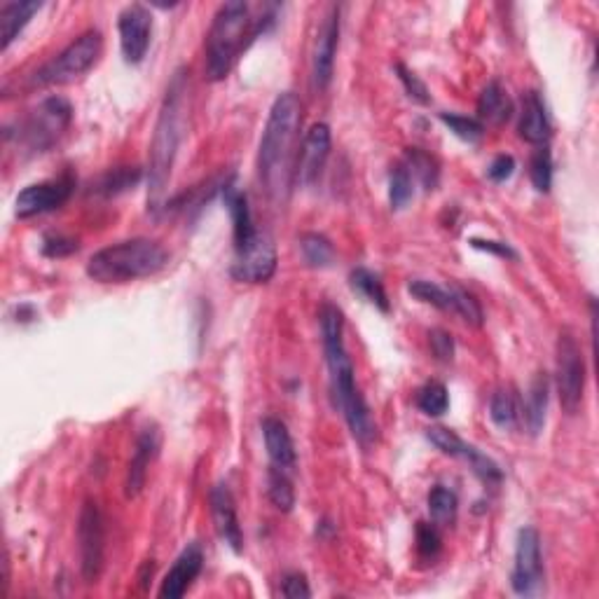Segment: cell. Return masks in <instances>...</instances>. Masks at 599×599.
Wrapping results in <instances>:
<instances>
[{
	"label": "cell",
	"mask_w": 599,
	"mask_h": 599,
	"mask_svg": "<svg viewBox=\"0 0 599 599\" xmlns=\"http://www.w3.org/2000/svg\"><path fill=\"white\" fill-rule=\"evenodd\" d=\"M162 447V436L157 426H148V429L141 431V436L136 438V447L132 454V461H129L127 468V478H125V494L127 499H136L143 492L148 480V471L150 464L157 459Z\"/></svg>",
	"instance_id": "17"
},
{
	"label": "cell",
	"mask_w": 599,
	"mask_h": 599,
	"mask_svg": "<svg viewBox=\"0 0 599 599\" xmlns=\"http://www.w3.org/2000/svg\"><path fill=\"white\" fill-rule=\"evenodd\" d=\"M321 323V342L323 354H326L328 380H330V398H333L335 410L342 412L344 422H347L351 436L361 447H373L380 436L373 410L361 389L356 384V370L351 363V356L344 344V314L342 309L326 302L319 312Z\"/></svg>",
	"instance_id": "1"
},
{
	"label": "cell",
	"mask_w": 599,
	"mask_h": 599,
	"mask_svg": "<svg viewBox=\"0 0 599 599\" xmlns=\"http://www.w3.org/2000/svg\"><path fill=\"white\" fill-rule=\"evenodd\" d=\"M457 459L466 461L468 468H471V471L478 475L485 485H501V480H504V471H501V466L497 464V461H494L492 457H487L485 452H480L478 447L471 443H464Z\"/></svg>",
	"instance_id": "30"
},
{
	"label": "cell",
	"mask_w": 599,
	"mask_h": 599,
	"mask_svg": "<svg viewBox=\"0 0 599 599\" xmlns=\"http://www.w3.org/2000/svg\"><path fill=\"white\" fill-rule=\"evenodd\" d=\"M518 134L522 141L532 143V146H548L550 136H553L546 103H543L541 94L534 92V89L522 94Z\"/></svg>",
	"instance_id": "20"
},
{
	"label": "cell",
	"mask_w": 599,
	"mask_h": 599,
	"mask_svg": "<svg viewBox=\"0 0 599 599\" xmlns=\"http://www.w3.org/2000/svg\"><path fill=\"white\" fill-rule=\"evenodd\" d=\"M267 22H272V17L251 19V8L244 0H230V3L220 5L216 15H213L211 29L206 33V80H225L234 68V61L246 50L249 40H256Z\"/></svg>",
	"instance_id": "4"
},
{
	"label": "cell",
	"mask_w": 599,
	"mask_h": 599,
	"mask_svg": "<svg viewBox=\"0 0 599 599\" xmlns=\"http://www.w3.org/2000/svg\"><path fill=\"white\" fill-rule=\"evenodd\" d=\"M330 127L326 122H316L302 141L298 164H295V178L302 185H314L323 174L330 155Z\"/></svg>",
	"instance_id": "15"
},
{
	"label": "cell",
	"mask_w": 599,
	"mask_h": 599,
	"mask_svg": "<svg viewBox=\"0 0 599 599\" xmlns=\"http://www.w3.org/2000/svg\"><path fill=\"white\" fill-rule=\"evenodd\" d=\"M277 272V249L270 234L260 232L253 242L242 251H234V263L230 277L242 284H265Z\"/></svg>",
	"instance_id": "12"
},
{
	"label": "cell",
	"mask_w": 599,
	"mask_h": 599,
	"mask_svg": "<svg viewBox=\"0 0 599 599\" xmlns=\"http://www.w3.org/2000/svg\"><path fill=\"white\" fill-rule=\"evenodd\" d=\"M415 197V178L401 160L389 171V204L394 211L405 209Z\"/></svg>",
	"instance_id": "34"
},
{
	"label": "cell",
	"mask_w": 599,
	"mask_h": 599,
	"mask_svg": "<svg viewBox=\"0 0 599 599\" xmlns=\"http://www.w3.org/2000/svg\"><path fill=\"white\" fill-rule=\"evenodd\" d=\"M450 295H452V314L461 316V321L468 323V326L483 328L485 312H483V305H480V300L461 286H450Z\"/></svg>",
	"instance_id": "36"
},
{
	"label": "cell",
	"mask_w": 599,
	"mask_h": 599,
	"mask_svg": "<svg viewBox=\"0 0 599 599\" xmlns=\"http://www.w3.org/2000/svg\"><path fill=\"white\" fill-rule=\"evenodd\" d=\"M73 122V106L64 96H50L19 125L17 141L31 153H45L57 143Z\"/></svg>",
	"instance_id": "7"
},
{
	"label": "cell",
	"mask_w": 599,
	"mask_h": 599,
	"mask_svg": "<svg viewBox=\"0 0 599 599\" xmlns=\"http://www.w3.org/2000/svg\"><path fill=\"white\" fill-rule=\"evenodd\" d=\"M408 293L419 302H424V305L440 309V312H452L450 286H440L436 281L426 279H412L408 284Z\"/></svg>",
	"instance_id": "35"
},
{
	"label": "cell",
	"mask_w": 599,
	"mask_h": 599,
	"mask_svg": "<svg viewBox=\"0 0 599 599\" xmlns=\"http://www.w3.org/2000/svg\"><path fill=\"white\" fill-rule=\"evenodd\" d=\"M103 52V36L101 31L89 29L75 38L66 50H61L57 57L40 66L31 75V87H52V85H68V82L80 80L82 75L92 71L96 61Z\"/></svg>",
	"instance_id": "6"
},
{
	"label": "cell",
	"mask_w": 599,
	"mask_h": 599,
	"mask_svg": "<svg viewBox=\"0 0 599 599\" xmlns=\"http://www.w3.org/2000/svg\"><path fill=\"white\" fill-rule=\"evenodd\" d=\"M349 286L354 288V293L361 295V298H366L370 305H375L377 309H380V312L387 314L391 309L387 288H384L382 279L377 277L375 272L366 270V267H356V270H351Z\"/></svg>",
	"instance_id": "25"
},
{
	"label": "cell",
	"mask_w": 599,
	"mask_h": 599,
	"mask_svg": "<svg viewBox=\"0 0 599 599\" xmlns=\"http://www.w3.org/2000/svg\"><path fill=\"white\" fill-rule=\"evenodd\" d=\"M415 405L426 417H443L447 408H450V394H447V387L438 380H429L417 389Z\"/></svg>",
	"instance_id": "33"
},
{
	"label": "cell",
	"mask_w": 599,
	"mask_h": 599,
	"mask_svg": "<svg viewBox=\"0 0 599 599\" xmlns=\"http://www.w3.org/2000/svg\"><path fill=\"white\" fill-rule=\"evenodd\" d=\"M78 550H80V571L87 583L99 581L106 560V527L103 515L94 499L82 504L78 518Z\"/></svg>",
	"instance_id": "9"
},
{
	"label": "cell",
	"mask_w": 599,
	"mask_h": 599,
	"mask_svg": "<svg viewBox=\"0 0 599 599\" xmlns=\"http://www.w3.org/2000/svg\"><path fill=\"white\" fill-rule=\"evenodd\" d=\"M75 192V178L71 174H61L57 178L26 185L15 199V216L19 220L43 216L64 206Z\"/></svg>",
	"instance_id": "11"
},
{
	"label": "cell",
	"mask_w": 599,
	"mask_h": 599,
	"mask_svg": "<svg viewBox=\"0 0 599 599\" xmlns=\"http://www.w3.org/2000/svg\"><path fill=\"white\" fill-rule=\"evenodd\" d=\"M394 71H396V75H398V80H401V85H403V89H405V94H408L412 101L422 103V106H426V103H431L429 87H426L424 82L419 80V75H417V73H412L408 66L401 64V61H398V64L394 66Z\"/></svg>",
	"instance_id": "40"
},
{
	"label": "cell",
	"mask_w": 599,
	"mask_h": 599,
	"mask_svg": "<svg viewBox=\"0 0 599 599\" xmlns=\"http://www.w3.org/2000/svg\"><path fill=\"white\" fill-rule=\"evenodd\" d=\"M281 595L288 599H300V597H312V590H309L307 576L300 574V571H293V574L284 576V583H281Z\"/></svg>",
	"instance_id": "45"
},
{
	"label": "cell",
	"mask_w": 599,
	"mask_h": 599,
	"mask_svg": "<svg viewBox=\"0 0 599 599\" xmlns=\"http://www.w3.org/2000/svg\"><path fill=\"white\" fill-rule=\"evenodd\" d=\"M302 125L298 94L284 92L274 99L258 150V178L267 197L284 202L295 178V143Z\"/></svg>",
	"instance_id": "2"
},
{
	"label": "cell",
	"mask_w": 599,
	"mask_h": 599,
	"mask_svg": "<svg viewBox=\"0 0 599 599\" xmlns=\"http://www.w3.org/2000/svg\"><path fill=\"white\" fill-rule=\"evenodd\" d=\"M548 398H550V380L546 373H536V377L529 384L527 398H525V426L532 436H539L546 426V412H548Z\"/></svg>",
	"instance_id": "24"
},
{
	"label": "cell",
	"mask_w": 599,
	"mask_h": 599,
	"mask_svg": "<svg viewBox=\"0 0 599 599\" xmlns=\"http://www.w3.org/2000/svg\"><path fill=\"white\" fill-rule=\"evenodd\" d=\"M143 181V171L139 167H117L103 174L96 183L94 192L101 197H117L122 192L134 190Z\"/></svg>",
	"instance_id": "27"
},
{
	"label": "cell",
	"mask_w": 599,
	"mask_h": 599,
	"mask_svg": "<svg viewBox=\"0 0 599 599\" xmlns=\"http://www.w3.org/2000/svg\"><path fill=\"white\" fill-rule=\"evenodd\" d=\"M43 3L38 0H10L0 8V50H8L15 43L33 17L38 15Z\"/></svg>",
	"instance_id": "23"
},
{
	"label": "cell",
	"mask_w": 599,
	"mask_h": 599,
	"mask_svg": "<svg viewBox=\"0 0 599 599\" xmlns=\"http://www.w3.org/2000/svg\"><path fill=\"white\" fill-rule=\"evenodd\" d=\"M557 394H560V403L564 412L574 415L583 403L585 391V358L581 344L576 342V337L564 330L557 337Z\"/></svg>",
	"instance_id": "8"
},
{
	"label": "cell",
	"mask_w": 599,
	"mask_h": 599,
	"mask_svg": "<svg viewBox=\"0 0 599 599\" xmlns=\"http://www.w3.org/2000/svg\"><path fill=\"white\" fill-rule=\"evenodd\" d=\"M80 251L78 239L66 237V234H47L43 239V256L47 258H68Z\"/></svg>",
	"instance_id": "42"
},
{
	"label": "cell",
	"mask_w": 599,
	"mask_h": 599,
	"mask_svg": "<svg viewBox=\"0 0 599 599\" xmlns=\"http://www.w3.org/2000/svg\"><path fill=\"white\" fill-rule=\"evenodd\" d=\"M403 162H405V167L410 169V174H412V178H415V183L422 185L426 192L436 190V185L440 181V167H438L436 157L424 153L422 148H408V150H405Z\"/></svg>",
	"instance_id": "26"
},
{
	"label": "cell",
	"mask_w": 599,
	"mask_h": 599,
	"mask_svg": "<svg viewBox=\"0 0 599 599\" xmlns=\"http://www.w3.org/2000/svg\"><path fill=\"white\" fill-rule=\"evenodd\" d=\"M337 45H340V8H330L316 33L312 54V85L316 92H326L333 82Z\"/></svg>",
	"instance_id": "14"
},
{
	"label": "cell",
	"mask_w": 599,
	"mask_h": 599,
	"mask_svg": "<svg viewBox=\"0 0 599 599\" xmlns=\"http://www.w3.org/2000/svg\"><path fill=\"white\" fill-rule=\"evenodd\" d=\"M169 258V251L155 239H127L96 251L87 263V277L99 284H127L167 270Z\"/></svg>",
	"instance_id": "5"
},
{
	"label": "cell",
	"mask_w": 599,
	"mask_h": 599,
	"mask_svg": "<svg viewBox=\"0 0 599 599\" xmlns=\"http://www.w3.org/2000/svg\"><path fill=\"white\" fill-rule=\"evenodd\" d=\"M223 202L232 218L234 251H242L253 242V239L258 237L260 232L256 230V223H253L249 197H246L244 190H239V185L234 183V178L232 181L223 183Z\"/></svg>",
	"instance_id": "19"
},
{
	"label": "cell",
	"mask_w": 599,
	"mask_h": 599,
	"mask_svg": "<svg viewBox=\"0 0 599 599\" xmlns=\"http://www.w3.org/2000/svg\"><path fill=\"white\" fill-rule=\"evenodd\" d=\"M300 251L302 258L309 267L314 270H323V267H330L335 260V246L326 234L321 232H307L300 237Z\"/></svg>",
	"instance_id": "29"
},
{
	"label": "cell",
	"mask_w": 599,
	"mask_h": 599,
	"mask_svg": "<svg viewBox=\"0 0 599 599\" xmlns=\"http://www.w3.org/2000/svg\"><path fill=\"white\" fill-rule=\"evenodd\" d=\"M459 513V497L457 492L447 490L443 485H436L429 492V515L436 527H452L457 522Z\"/></svg>",
	"instance_id": "28"
},
{
	"label": "cell",
	"mask_w": 599,
	"mask_h": 599,
	"mask_svg": "<svg viewBox=\"0 0 599 599\" xmlns=\"http://www.w3.org/2000/svg\"><path fill=\"white\" fill-rule=\"evenodd\" d=\"M429 347H431V354L436 356L438 361L450 363L454 358V340L452 335L443 328L429 330Z\"/></svg>",
	"instance_id": "43"
},
{
	"label": "cell",
	"mask_w": 599,
	"mask_h": 599,
	"mask_svg": "<svg viewBox=\"0 0 599 599\" xmlns=\"http://www.w3.org/2000/svg\"><path fill=\"white\" fill-rule=\"evenodd\" d=\"M209 504H211L213 527H216L220 541H223L232 553L239 555L244 550V532H242V525H239L237 504H234L230 487L225 483H218L213 487L209 494Z\"/></svg>",
	"instance_id": "16"
},
{
	"label": "cell",
	"mask_w": 599,
	"mask_h": 599,
	"mask_svg": "<svg viewBox=\"0 0 599 599\" xmlns=\"http://www.w3.org/2000/svg\"><path fill=\"white\" fill-rule=\"evenodd\" d=\"M515 157L513 155H497L492 160L490 167H487V178L494 183H506L508 178L515 174Z\"/></svg>",
	"instance_id": "46"
},
{
	"label": "cell",
	"mask_w": 599,
	"mask_h": 599,
	"mask_svg": "<svg viewBox=\"0 0 599 599\" xmlns=\"http://www.w3.org/2000/svg\"><path fill=\"white\" fill-rule=\"evenodd\" d=\"M529 176H532L534 188L539 192H548L553 185V155L548 146H539V150L529 160Z\"/></svg>",
	"instance_id": "38"
},
{
	"label": "cell",
	"mask_w": 599,
	"mask_h": 599,
	"mask_svg": "<svg viewBox=\"0 0 599 599\" xmlns=\"http://www.w3.org/2000/svg\"><path fill=\"white\" fill-rule=\"evenodd\" d=\"M515 113L513 99L499 80H490L478 96V120L483 127H504Z\"/></svg>",
	"instance_id": "22"
},
{
	"label": "cell",
	"mask_w": 599,
	"mask_h": 599,
	"mask_svg": "<svg viewBox=\"0 0 599 599\" xmlns=\"http://www.w3.org/2000/svg\"><path fill=\"white\" fill-rule=\"evenodd\" d=\"M267 497H270L272 506L281 513H291L295 506V487L288 471L272 466L267 471Z\"/></svg>",
	"instance_id": "32"
},
{
	"label": "cell",
	"mask_w": 599,
	"mask_h": 599,
	"mask_svg": "<svg viewBox=\"0 0 599 599\" xmlns=\"http://www.w3.org/2000/svg\"><path fill=\"white\" fill-rule=\"evenodd\" d=\"M417 550L419 555L426 557V560H433L440 553V546H443V539H440V527L433 525V522H417Z\"/></svg>",
	"instance_id": "41"
},
{
	"label": "cell",
	"mask_w": 599,
	"mask_h": 599,
	"mask_svg": "<svg viewBox=\"0 0 599 599\" xmlns=\"http://www.w3.org/2000/svg\"><path fill=\"white\" fill-rule=\"evenodd\" d=\"M204 569V553L199 543H190L181 555L176 557V562L171 564V569L164 576L160 597L162 599H178L190 590V585L197 581V576Z\"/></svg>",
	"instance_id": "18"
},
{
	"label": "cell",
	"mask_w": 599,
	"mask_h": 599,
	"mask_svg": "<svg viewBox=\"0 0 599 599\" xmlns=\"http://www.w3.org/2000/svg\"><path fill=\"white\" fill-rule=\"evenodd\" d=\"M468 244H471L475 251L492 253V256L504 258V260H518V251H515L511 244H506V242H497V239H478V237H473L471 242H468Z\"/></svg>",
	"instance_id": "44"
},
{
	"label": "cell",
	"mask_w": 599,
	"mask_h": 599,
	"mask_svg": "<svg viewBox=\"0 0 599 599\" xmlns=\"http://www.w3.org/2000/svg\"><path fill=\"white\" fill-rule=\"evenodd\" d=\"M263 438H265V450L270 457L272 466L281 468V471L291 473L298 466V452H295V443L288 426L281 422L279 417H265L263 419Z\"/></svg>",
	"instance_id": "21"
},
{
	"label": "cell",
	"mask_w": 599,
	"mask_h": 599,
	"mask_svg": "<svg viewBox=\"0 0 599 599\" xmlns=\"http://www.w3.org/2000/svg\"><path fill=\"white\" fill-rule=\"evenodd\" d=\"M426 440H429L436 450H440L452 459L459 457L461 447H464V443H466L464 438H459L457 433H454L452 429H445V426H431V429L426 431Z\"/></svg>",
	"instance_id": "39"
},
{
	"label": "cell",
	"mask_w": 599,
	"mask_h": 599,
	"mask_svg": "<svg viewBox=\"0 0 599 599\" xmlns=\"http://www.w3.org/2000/svg\"><path fill=\"white\" fill-rule=\"evenodd\" d=\"M117 33H120V50L127 64H141L153 40V15L146 5H127L117 17Z\"/></svg>",
	"instance_id": "13"
},
{
	"label": "cell",
	"mask_w": 599,
	"mask_h": 599,
	"mask_svg": "<svg viewBox=\"0 0 599 599\" xmlns=\"http://www.w3.org/2000/svg\"><path fill=\"white\" fill-rule=\"evenodd\" d=\"M440 120H443V125L450 129L457 139L466 141V143H478L485 134L483 122H480L478 117L457 115V113H440Z\"/></svg>",
	"instance_id": "37"
},
{
	"label": "cell",
	"mask_w": 599,
	"mask_h": 599,
	"mask_svg": "<svg viewBox=\"0 0 599 599\" xmlns=\"http://www.w3.org/2000/svg\"><path fill=\"white\" fill-rule=\"evenodd\" d=\"M185 94H188V75H185L181 68V71H176L174 78H171L167 94H164L160 115H157L153 146H150L148 211L153 213L162 209L171 169H174L178 148H181L183 141Z\"/></svg>",
	"instance_id": "3"
},
{
	"label": "cell",
	"mask_w": 599,
	"mask_h": 599,
	"mask_svg": "<svg viewBox=\"0 0 599 599\" xmlns=\"http://www.w3.org/2000/svg\"><path fill=\"white\" fill-rule=\"evenodd\" d=\"M511 588L515 595L532 597L543 588V555L541 536L534 527H522L515 539V562L511 574Z\"/></svg>",
	"instance_id": "10"
},
{
	"label": "cell",
	"mask_w": 599,
	"mask_h": 599,
	"mask_svg": "<svg viewBox=\"0 0 599 599\" xmlns=\"http://www.w3.org/2000/svg\"><path fill=\"white\" fill-rule=\"evenodd\" d=\"M490 419L501 431H513L520 424V405L511 389L494 391L490 401Z\"/></svg>",
	"instance_id": "31"
}]
</instances>
